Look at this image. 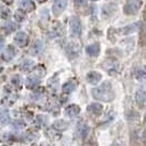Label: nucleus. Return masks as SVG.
<instances>
[{
  "instance_id": "f3484780",
  "label": "nucleus",
  "mask_w": 146,
  "mask_h": 146,
  "mask_svg": "<svg viewBox=\"0 0 146 146\" xmlns=\"http://www.w3.org/2000/svg\"><path fill=\"white\" fill-rule=\"evenodd\" d=\"M135 100H136V103H137L139 106H141V107L144 106V102H145V92H144V90L139 89V90L136 91Z\"/></svg>"
},
{
  "instance_id": "f257e3e1",
  "label": "nucleus",
  "mask_w": 146,
  "mask_h": 146,
  "mask_svg": "<svg viewBox=\"0 0 146 146\" xmlns=\"http://www.w3.org/2000/svg\"><path fill=\"white\" fill-rule=\"evenodd\" d=\"M92 97L96 100H99L102 102H111L114 99L115 94L110 82H103L101 86L92 89Z\"/></svg>"
},
{
  "instance_id": "aec40b11",
  "label": "nucleus",
  "mask_w": 146,
  "mask_h": 146,
  "mask_svg": "<svg viewBox=\"0 0 146 146\" xmlns=\"http://www.w3.org/2000/svg\"><path fill=\"white\" fill-rule=\"evenodd\" d=\"M10 17V10L6 7L0 8V18L2 19H8Z\"/></svg>"
},
{
  "instance_id": "4be33fe9",
  "label": "nucleus",
  "mask_w": 146,
  "mask_h": 146,
  "mask_svg": "<svg viewBox=\"0 0 146 146\" xmlns=\"http://www.w3.org/2000/svg\"><path fill=\"white\" fill-rule=\"evenodd\" d=\"M46 123V117L45 115H37L35 117V124L38 126H43Z\"/></svg>"
},
{
  "instance_id": "1a4fd4ad",
  "label": "nucleus",
  "mask_w": 146,
  "mask_h": 146,
  "mask_svg": "<svg viewBox=\"0 0 146 146\" xmlns=\"http://www.w3.org/2000/svg\"><path fill=\"white\" fill-rule=\"evenodd\" d=\"M139 27H141V22H134V23H131L130 25H126L124 28H122L120 30V32L122 34H130L133 32H136L139 29Z\"/></svg>"
},
{
  "instance_id": "423d86ee",
  "label": "nucleus",
  "mask_w": 146,
  "mask_h": 146,
  "mask_svg": "<svg viewBox=\"0 0 146 146\" xmlns=\"http://www.w3.org/2000/svg\"><path fill=\"white\" fill-rule=\"evenodd\" d=\"M42 48H43V43H42V41L41 40H36V41H34L32 45H31V47H30V55H32V56H35L37 54H40L41 52H42Z\"/></svg>"
},
{
  "instance_id": "393cba45",
  "label": "nucleus",
  "mask_w": 146,
  "mask_h": 146,
  "mask_svg": "<svg viewBox=\"0 0 146 146\" xmlns=\"http://www.w3.org/2000/svg\"><path fill=\"white\" fill-rule=\"evenodd\" d=\"M15 19L18 22H21L24 20V12L23 11H17L15 13Z\"/></svg>"
},
{
  "instance_id": "6e6552de",
  "label": "nucleus",
  "mask_w": 146,
  "mask_h": 146,
  "mask_svg": "<svg viewBox=\"0 0 146 146\" xmlns=\"http://www.w3.org/2000/svg\"><path fill=\"white\" fill-rule=\"evenodd\" d=\"M117 11V5H104L101 9V12L104 18H110L112 17L113 13Z\"/></svg>"
},
{
  "instance_id": "b1692460",
  "label": "nucleus",
  "mask_w": 146,
  "mask_h": 146,
  "mask_svg": "<svg viewBox=\"0 0 146 146\" xmlns=\"http://www.w3.org/2000/svg\"><path fill=\"white\" fill-rule=\"evenodd\" d=\"M34 65L33 64V62H31V60H27V62H24L21 66V69L22 70H31L32 69V66Z\"/></svg>"
},
{
  "instance_id": "c85d7f7f",
  "label": "nucleus",
  "mask_w": 146,
  "mask_h": 146,
  "mask_svg": "<svg viewBox=\"0 0 146 146\" xmlns=\"http://www.w3.org/2000/svg\"><path fill=\"white\" fill-rule=\"evenodd\" d=\"M2 45H3V42H2V40H0V48H1Z\"/></svg>"
},
{
  "instance_id": "2eb2a0df",
  "label": "nucleus",
  "mask_w": 146,
  "mask_h": 146,
  "mask_svg": "<svg viewBox=\"0 0 146 146\" xmlns=\"http://www.w3.org/2000/svg\"><path fill=\"white\" fill-rule=\"evenodd\" d=\"M75 89H76V82H75V81H73V80L67 81L65 85H63V88H62L63 92H64V94H66V95L72 94Z\"/></svg>"
},
{
  "instance_id": "cd10ccee",
  "label": "nucleus",
  "mask_w": 146,
  "mask_h": 146,
  "mask_svg": "<svg viewBox=\"0 0 146 146\" xmlns=\"http://www.w3.org/2000/svg\"><path fill=\"white\" fill-rule=\"evenodd\" d=\"M74 1H75V5L77 7H82L87 3V0H74Z\"/></svg>"
},
{
  "instance_id": "bb28decb",
  "label": "nucleus",
  "mask_w": 146,
  "mask_h": 146,
  "mask_svg": "<svg viewBox=\"0 0 146 146\" xmlns=\"http://www.w3.org/2000/svg\"><path fill=\"white\" fill-rule=\"evenodd\" d=\"M11 81H12V84H13V85H15V86H19V85H20V82H21V78H20L18 75H15V77H12Z\"/></svg>"
},
{
  "instance_id": "c756f323",
  "label": "nucleus",
  "mask_w": 146,
  "mask_h": 146,
  "mask_svg": "<svg viewBox=\"0 0 146 146\" xmlns=\"http://www.w3.org/2000/svg\"><path fill=\"white\" fill-rule=\"evenodd\" d=\"M5 2H12V0H3Z\"/></svg>"
},
{
  "instance_id": "412c9836",
  "label": "nucleus",
  "mask_w": 146,
  "mask_h": 146,
  "mask_svg": "<svg viewBox=\"0 0 146 146\" xmlns=\"http://www.w3.org/2000/svg\"><path fill=\"white\" fill-rule=\"evenodd\" d=\"M134 76H135V78H136L137 80H143V79L145 78V73H144L143 69L137 68V69L135 70V73H134Z\"/></svg>"
},
{
  "instance_id": "f03ea898",
  "label": "nucleus",
  "mask_w": 146,
  "mask_h": 146,
  "mask_svg": "<svg viewBox=\"0 0 146 146\" xmlns=\"http://www.w3.org/2000/svg\"><path fill=\"white\" fill-rule=\"evenodd\" d=\"M142 7V0H127L125 2L124 12L126 15H134L139 12Z\"/></svg>"
},
{
  "instance_id": "f8f14e48",
  "label": "nucleus",
  "mask_w": 146,
  "mask_h": 146,
  "mask_svg": "<svg viewBox=\"0 0 146 146\" xmlns=\"http://www.w3.org/2000/svg\"><path fill=\"white\" fill-rule=\"evenodd\" d=\"M86 52H87V54L89 56H91V57H97V56L99 55V53H100V46H99L98 43L91 44V45L87 46Z\"/></svg>"
},
{
  "instance_id": "7c9ffc66",
  "label": "nucleus",
  "mask_w": 146,
  "mask_h": 146,
  "mask_svg": "<svg viewBox=\"0 0 146 146\" xmlns=\"http://www.w3.org/2000/svg\"><path fill=\"white\" fill-rule=\"evenodd\" d=\"M37 1H38V2H44L45 0H37Z\"/></svg>"
},
{
  "instance_id": "0eeeda50",
  "label": "nucleus",
  "mask_w": 146,
  "mask_h": 146,
  "mask_svg": "<svg viewBox=\"0 0 146 146\" xmlns=\"http://www.w3.org/2000/svg\"><path fill=\"white\" fill-rule=\"evenodd\" d=\"M29 37L24 32H18L15 35V43L19 46H25L28 44Z\"/></svg>"
},
{
  "instance_id": "ddd939ff",
  "label": "nucleus",
  "mask_w": 146,
  "mask_h": 146,
  "mask_svg": "<svg viewBox=\"0 0 146 146\" xmlns=\"http://www.w3.org/2000/svg\"><path fill=\"white\" fill-rule=\"evenodd\" d=\"M102 110L103 107L102 104H100V103H92V104H90L88 107V112L94 114V115H100L102 113Z\"/></svg>"
},
{
  "instance_id": "7ed1b4c3",
  "label": "nucleus",
  "mask_w": 146,
  "mask_h": 146,
  "mask_svg": "<svg viewBox=\"0 0 146 146\" xmlns=\"http://www.w3.org/2000/svg\"><path fill=\"white\" fill-rule=\"evenodd\" d=\"M70 32L73 36H80L81 34V23L77 17H73L70 19Z\"/></svg>"
},
{
  "instance_id": "39448f33",
  "label": "nucleus",
  "mask_w": 146,
  "mask_h": 146,
  "mask_svg": "<svg viewBox=\"0 0 146 146\" xmlns=\"http://www.w3.org/2000/svg\"><path fill=\"white\" fill-rule=\"evenodd\" d=\"M67 6V1L66 0H56L53 5V13L55 15H60Z\"/></svg>"
},
{
  "instance_id": "2f4dec72",
  "label": "nucleus",
  "mask_w": 146,
  "mask_h": 146,
  "mask_svg": "<svg viewBox=\"0 0 146 146\" xmlns=\"http://www.w3.org/2000/svg\"><path fill=\"white\" fill-rule=\"evenodd\" d=\"M94 1H97V0H94Z\"/></svg>"
},
{
  "instance_id": "a878e982",
  "label": "nucleus",
  "mask_w": 146,
  "mask_h": 146,
  "mask_svg": "<svg viewBox=\"0 0 146 146\" xmlns=\"http://www.w3.org/2000/svg\"><path fill=\"white\" fill-rule=\"evenodd\" d=\"M8 121H9V115H8V113L3 112V113L0 115V122H1V123H7Z\"/></svg>"
},
{
  "instance_id": "20e7f679",
  "label": "nucleus",
  "mask_w": 146,
  "mask_h": 146,
  "mask_svg": "<svg viewBox=\"0 0 146 146\" xmlns=\"http://www.w3.org/2000/svg\"><path fill=\"white\" fill-rule=\"evenodd\" d=\"M88 132H89V127L85 122H80L79 124L77 125V129H76V135L78 136V139H86V136L88 135Z\"/></svg>"
},
{
  "instance_id": "dca6fc26",
  "label": "nucleus",
  "mask_w": 146,
  "mask_h": 146,
  "mask_svg": "<svg viewBox=\"0 0 146 146\" xmlns=\"http://www.w3.org/2000/svg\"><path fill=\"white\" fill-rule=\"evenodd\" d=\"M68 126H69V124L66 122L65 120H57L53 123V127L57 131H65V130H67Z\"/></svg>"
},
{
  "instance_id": "9b49d317",
  "label": "nucleus",
  "mask_w": 146,
  "mask_h": 146,
  "mask_svg": "<svg viewBox=\"0 0 146 146\" xmlns=\"http://www.w3.org/2000/svg\"><path fill=\"white\" fill-rule=\"evenodd\" d=\"M101 78H102L101 74L98 73V72H90L87 75V81L91 85H97L99 81L101 80Z\"/></svg>"
},
{
  "instance_id": "5701e85b",
  "label": "nucleus",
  "mask_w": 146,
  "mask_h": 146,
  "mask_svg": "<svg viewBox=\"0 0 146 146\" xmlns=\"http://www.w3.org/2000/svg\"><path fill=\"white\" fill-rule=\"evenodd\" d=\"M15 29H17V25H15V23H12V22H8L5 25V30H6L7 33H10V32L15 31Z\"/></svg>"
},
{
  "instance_id": "6ab92c4d",
  "label": "nucleus",
  "mask_w": 146,
  "mask_h": 146,
  "mask_svg": "<svg viewBox=\"0 0 146 146\" xmlns=\"http://www.w3.org/2000/svg\"><path fill=\"white\" fill-rule=\"evenodd\" d=\"M15 53H17L15 48H13L12 45H9L7 47V50H6V52H5V54H3V57H5V59H7V60H10L11 58H13Z\"/></svg>"
},
{
  "instance_id": "9d476101",
  "label": "nucleus",
  "mask_w": 146,
  "mask_h": 146,
  "mask_svg": "<svg viewBox=\"0 0 146 146\" xmlns=\"http://www.w3.org/2000/svg\"><path fill=\"white\" fill-rule=\"evenodd\" d=\"M19 6L22 11H25V12H30L32 10H34V2L32 0H20L19 2Z\"/></svg>"
},
{
  "instance_id": "a211bd4d",
  "label": "nucleus",
  "mask_w": 146,
  "mask_h": 146,
  "mask_svg": "<svg viewBox=\"0 0 146 146\" xmlns=\"http://www.w3.org/2000/svg\"><path fill=\"white\" fill-rule=\"evenodd\" d=\"M40 82V77L38 76H31L27 80V87L28 88H34L36 87Z\"/></svg>"
},
{
  "instance_id": "4468645a",
  "label": "nucleus",
  "mask_w": 146,
  "mask_h": 146,
  "mask_svg": "<svg viewBox=\"0 0 146 146\" xmlns=\"http://www.w3.org/2000/svg\"><path fill=\"white\" fill-rule=\"evenodd\" d=\"M79 112H80V108H79L78 106H76V104H70V106H68V107L66 108V114L70 117H76V115H78Z\"/></svg>"
}]
</instances>
